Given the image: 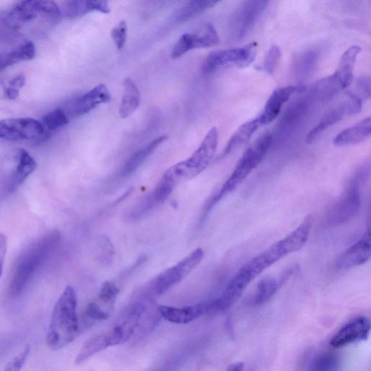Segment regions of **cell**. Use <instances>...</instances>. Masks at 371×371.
<instances>
[{"label": "cell", "instance_id": "cell-34", "mask_svg": "<svg viewBox=\"0 0 371 371\" xmlns=\"http://www.w3.org/2000/svg\"><path fill=\"white\" fill-rule=\"evenodd\" d=\"M43 125L49 130H56L58 128L69 123V119L65 111L62 108H58L50 112L44 117Z\"/></svg>", "mask_w": 371, "mask_h": 371}, {"label": "cell", "instance_id": "cell-44", "mask_svg": "<svg viewBox=\"0 0 371 371\" xmlns=\"http://www.w3.org/2000/svg\"><path fill=\"white\" fill-rule=\"evenodd\" d=\"M25 84V77L24 74L21 73L16 76L10 82V87L19 89L23 87Z\"/></svg>", "mask_w": 371, "mask_h": 371}, {"label": "cell", "instance_id": "cell-11", "mask_svg": "<svg viewBox=\"0 0 371 371\" xmlns=\"http://www.w3.org/2000/svg\"><path fill=\"white\" fill-rule=\"evenodd\" d=\"M44 132L43 124L33 119H8L0 121V138L6 140L40 139Z\"/></svg>", "mask_w": 371, "mask_h": 371}, {"label": "cell", "instance_id": "cell-7", "mask_svg": "<svg viewBox=\"0 0 371 371\" xmlns=\"http://www.w3.org/2000/svg\"><path fill=\"white\" fill-rule=\"evenodd\" d=\"M257 43L245 47L217 50L211 53L204 61L203 71L210 73L219 68L229 65L245 67L254 60Z\"/></svg>", "mask_w": 371, "mask_h": 371}, {"label": "cell", "instance_id": "cell-13", "mask_svg": "<svg viewBox=\"0 0 371 371\" xmlns=\"http://www.w3.org/2000/svg\"><path fill=\"white\" fill-rule=\"evenodd\" d=\"M220 42L213 25L208 23L201 34H184L173 46L171 57L173 60L180 58L191 50L209 48Z\"/></svg>", "mask_w": 371, "mask_h": 371}, {"label": "cell", "instance_id": "cell-26", "mask_svg": "<svg viewBox=\"0 0 371 371\" xmlns=\"http://www.w3.org/2000/svg\"><path fill=\"white\" fill-rule=\"evenodd\" d=\"M36 163L29 153L25 149H21L19 164L12 176L9 190L12 191L19 188L36 171Z\"/></svg>", "mask_w": 371, "mask_h": 371}, {"label": "cell", "instance_id": "cell-19", "mask_svg": "<svg viewBox=\"0 0 371 371\" xmlns=\"http://www.w3.org/2000/svg\"><path fill=\"white\" fill-rule=\"evenodd\" d=\"M158 311L166 321L176 324H187L206 313V304H197L184 307V308L160 305Z\"/></svg>", "mask_w": 371, "mask_h": 371}, {"label": "cell", "instance_id": "cell-25", "mask_svg": "<svg viewBox=\"0 0 371 371\" xmlns=\"http://www.w3.org/2000/svg\"><path fill=\"white\" fill-rule=\"evenodd\" d=\"M261 125V124L257 118L239 126L232 137L230 138L223 152L222 157L231 154L237 149L246 145Z\"/></svg>", "mask_w": 371, "mask_h": 371}, {"label": "cell", "instance_id": "cell-16", "mask_svg": "<svg viewBox=\"0 0 371 371\" xmlns=\"http://www.w3.org/2000/svg\"><path fill=\"white\" fill-rule=\"evenodd\" d=\"M304 89V86H288L276 88L267 99L261 116L258 118L261 125L275 121L291 96L296 93H303Z\"/></svg>", "mask_w": 371, "mask_h": 371}, {"label": "cell", "instance_id": "cell-39", "mask_svg": "<svg viewBox=\"0 0 371 371\" xmlns=\"http://www.w3.org/2000/svg\"><path fill=\"white\" fill-rule=\"evenodd\" d=\"M128 27L125 21H121L111 31V37L118 49H121L126 42Z\"/></svg>", "mask_w": 371, "mask_h": 371}, {"label": "cell", "instance_id": "cell-29", "mask_svg": "<svg viewBox=\"0 0 371 371\" xmlns=\"http://www.w3.org/2000/svg\"><path fill=\"white\" fill-rule=\"evenodd\" d=\"M217 3L219 2L212 1V0H193L179 9L173 15V20L175 23L185 22L199 15L203 11L213 8Z\"/></svg>", "mask_w": 371, "mask_h": 371}, {"label": "cell", "instance_id": "cell-21", "mask_svg": "<svg viewBox=\"0 0 371 371\" xmlns=\"http://www.w3.org/2000/svg\"><path fill=\"white\" fill-rule=\"evenodd\" d=\"M39 14L37 1H19L6 12L3 20L8 27L19 29L23 23L36 19Z\"/></svg>", "mask_w": 371, "mask_h": 371}, {"label": "cell", "instance_id": "cell-14", "mask_svg": "<svg viewBox=\"0 0 371 371\" xmlns=\"http://www.w3.org/2000/svg\"><path fill=\"white\" fill-rule=\"evenodd\" d=\"M111 99L108 88L105 84H99L86 94L74 98L69 101L66 112L68 117L83 116L97 106L107 104Z\"/></svg>", "mask_w": 371, "mask_h": 371}, {"label": "cell", "instance_id": "cell-6", "mask_svg": "<svg viewBox=\"0 0 371 371\" xmlns=\"http://www.w3.org/2000/svg\"><path fill=\"white\" fill-rule=\"evenodd\" d=\"M362 173H358L341 197L330 208L327 222L331 226L347 223L359 212L361 206V180Z\"/></svg>", "mask_w": 371, "mask_h": 371}, {"label": "cell", "instance_id": "cell-18", "mask_svg": "<svg viewBox=\"0 0 371 371\" xmlns=\"http://www.w3.org/2000/svg\"><path fill=\"white\" fill-rule=\"evenodd\" d=\"M370 232H368L360 241L340 255L337 263L338 268L350 270L366 264L370 259Z\"/></svg>", "mask_w": 371, "mask_h": 371}, {"label": "cell", "instance_id": "cell-46", "mask_svg": "<svg viewBox=\"0 0 371 371\" xmlns=\"http://www.w3.org/2000/svg\"><path fill=\"white\" fill-rule=\"evenodd\" d=\"M245 366L242 363H236L230 366L226 371H244Z\"/></svg>", "mask_w": 371, "mask_h": 371}, {"label": "cell", "instance_id": "cell-12", "mask_svg": "<svg viewBox=\"0 0 371 371\" xmlns=\"http://www.w3.org/2000/svg\"><path fill=\"white\" fill-rule=\"evenodd\" d=\"M145 311V306L139 302L131 304L125 311L117 324L106 335L110 347L117 346L130 340Z\"/></svg>", "mask_w": 371, "mask_h": 371}, {"label": "cell", "instance_id": "cell-27", "mask_svg": "<svg viewBox=\"0 0 371 371\" xmlns=\"http://www.w3.org/2000/svg\"><path fill=\"white\" fill-rule=\"evenodd\" d=\"M123 86L124 93L119 113L121 119H127L139 108L141 97L137 86L131 78L124 80Z\"/></svg>", "mask_w": 371, "mask_h": 371}, {"label": "cell", "instance_id": "cell-5", "mask_svg": "<svg viewBox=\"0 0 371 371\" xmlns=\"http://www.w3.org/2000/svg\"><path fill=\"white\" fill-rule=\"evenodd\" d=\"M204 258V251L198 248L177 264L165 270L150 284L152 296H160L169 291L193 272Z\"/></svg>", "mask_w": 371, "mask_h": 371}, {"label": "cell", "instance_id": "cell-41", "mask_svg": "<svg viewBox=\"0 0 371 371\" xmlns=\"http://www.w3.org/2000/svg\"><path fill=\"white\" fill-rule=\"evenodd\" d=\"M357 93H352L362 101L369 99L370 96V80L369 77H361L356 81Z\"/></svg>", "mask_w": 371, "mask_h": 371}, {"label": "cell", "instance_id": "cell-33", "mask_svg": "<svg viewBox=\"0 0 371 371\" xmlns=\"http://www.w3.org/2000/svg\"><path fill=\"white\" fill-rule=\"evenodd\" d=\"M95 254L101 264L108 265L112 263L114 256V248L108 237L102 236L96 239Z\"/></svg>", "mask_w": 371, "mask_h": 371}, {"label": "cell", "instance_id": "cell-1", "mask_svg": "<svg viewBox=\"0 0 371 371\" xmlns=\"http://www.w3.org/2000/svg\"><path fill=\"white\" fill-rule=\"evenodd\" d=\"M77 296L74 289L67 286L57 301L47 336V347L59 350L71 343L80 332Z\"/></svg>", "mask_w": 371, "mask_h": 371}, {"label": "cell", "instance_id": "cell-36", "mask_svg": "<svg viewBox=\"0 0 371 371\" xmlns=\"http://www.w3.org/2000/svg\"><path fill=\"white\" fill-rule=\"evenodd\" d=\"M280 57V47L275 45H272L265 56L263 69L268 74H273L278 65Z\"/></svg>", "mask_w": 371, "mask_h": 371}, {"label": "cell", "instance_id": "cell-15", "mask_svg": "<svg viewBox=\"0 0 371 371\" xmlns=\"http://www.w3.org/2000/svg\"><path fill=\"white\" fill-rule=\"evenodd\" d=\"M370 331L369 319L363 316L357 317L342 327L333 337L330 344L333 348H343L355 342L366 340Z\"/></svg>", "mask_w": 371, "mask_h": 371}, {"label": "cell", "instance_id": "cell-24", "mask_svg": "<svg viewBox=\"0 0 371 371\" xmlns=\"http://www.w3.org/2000/svg\"><path fill=\"white\" fill-rule=\"evenodd\" d=\"M167 136H160L152 140L148 145L136 151L125 162L121 171L123 177L129 176L134 173L141 165L167 139Z\"/></svg>", "mask_w": 371, "mask_h": 371}, {"label": "cell", "instance_id": "cell-10", "mask_svg": "<svg viewBox=\"0 0 371 371\" xmlns=\"http://www.w3.org/2000/svg\"><path fill=\"white\" fill-rule=\"evenodd\" d=\"M348 99L342 102L337 107L328 112L321 121L307 135L306 143L312 144L330 128L342 121L347 116L359 112L362 108V100L352 93H348Z\"/></svg>", "mask_w": 371, "mask_h": 371}, {"label": "cell", "instance_id": "cell-28", "mask_svg": "<svg viewBox=\"0 0 371 371\" xmlns=\"http://www.w3.org/2000/svg\"><path fill=\"white\" fill-rule=\"evenodd\" d=\"M321 57V49L315 47L303 51L294 59V69L300 80H305L312 74Z\"/></svg>", "mask_w": 371, "mask_h": 371}, {"label": "cell", "instance_id": "cell-30", "mask_svg": "<svg viewBox=\"0 0 371 371\" xmlns=\"http://www.w3.org/2000/svg\"><path fill=\"white\" fill-rule=\"evenodd\" d=\"M110 347L107 335H99L88 339L75 357V363L80 365L93 355Z\"/></svg>", "mask_w": 371, "mask_h": 371}, {"label": "cell", "instance_id": "cell-17", "mask_svg": "<svg viewBox=\"0 0 371 371\" xmlns=\"http://www.w3.org/2000/svg\"><path fill=\"white\" fill-rule=\"evenodd\" d=\"M177 184L174 178L165 171L157 187L139 204L132 216L136 219L137 217L160 206L169 198Z\"/></svg>", "mask_w": 371, "mask_h": 371}, {"label": "cell", "instance_id": "cell-9", "mask_svg": "<svg viewBox=\"0 0 371 371\" xmlns=\"http://www.w3.org/2000/svg\"><path fill=\"white\" fill-rule=\"evenodd\" d=\"M252 280L247 272L241 267L220 296L206 304V313L217 315L228 311L239 300Z\"/></svg>", "mask_w": 371, "mask_h": 371}, {"label": "cell", "instance_id": "cell-38", "mask_svg": "<svg viewBox=\"0 0 371 371\" xmlns=\"http://www.w3.org/2000/svg\"><path fill=\"white\" fill-rule=\"evenodd\" d=\"M110 315V312L102 309L97 302L89 303L85 310V316L86 319L92 322H100L107 320Z\"/></svg>", "mask_w": 371, "mask_h": 371}, {"label": "cell", "instance_id": "cell-45", "mask_svg": "<svg viewBox=\"0 0 371 371\" xmlns=\"http://www.w3.org/2000/svg\"><path fill=\"white\" fill-rule=\"evenodd\" d=\"M5 94L10 99H16L19 97V89L10 87L6 89Z\"/></svg>", "mask_w": 371, "mask_h": 371}, {"label": "cell", "instance_id": "cell-23", "mask_svg": "<svg viewBox=\"0 0 371 371\" xmlns=\"http://www.w3.org/2000/svg\"><path fill=\"white\" fill-rule=\"evenodd\" d=\"M60 10L62 16L74 19L83 16L93 11H98L107 14L110 12V8L108 3L104 1L72 0V1L62 3Z\"/></svg>", "mask_w": 371, "mask_h": 371}, {"label": "cell", "instance_id": "cell-8", "mask_svg": "<svg viewBox=\"0 0 371 371\" xmlns=\"http://www.w3.org/2000/svg\"><path fill=\"white\" fill-rule=\"evenodd\" d=\"M268 1H246L237 8L231 23L233 40L240 41L254 28L267 8Z\"/></svg>", "mask_w": 371, "mask_h": 371}, {"label": "cell", "instance_id": "cell-43", "mask_svg": "<svg viewBox=\"0 0 371 371\" xmlns=\"http://www.w3.org/2000/svg\"><path fill=\"white\" fill-rule=\"evenodd\" d=\"M8 250V239L7 237L0 233V277H1L3 271V266H4V262L5 259V256L7 254Z\"/></svg>", "mask_w": 371, "mask_h": 371}, {"label": "cell", "instance_id": "cell-40", "mask_svg": "<svg viewBox=\"0 0 371 371\" xmlns=\"http://www.w3.org/2000/svg\"><path fill=\"white\" fill-rule=\"evenodd\" d=\"M30 350L29 346L25 348L6 365L4 371H21L25 362L27 361Z\"/></svg>", "mask_w": 371, "mask_h": 371}, {"label": "cell", "instance_id": "cell-2", "mask_svg": "<svg viewBox=\"0 0 371 371\" xmlns=\"http://www.w3.org/2000/svg\"><path fill=\"white\" fill-rule=\"evenodd\" d=\"M273 141L272 135L265 134L250 147L238 161L232 175L228 178L219 193L213 197L206 206L207 214L221 200L237 189L244 182L250 174L258 167L270 150Z\"/></svg>", "mask_w": 371, "mask_h": 371}, {"label": "cell", "instance_id": "cell-42", "mask_svg": "<svg viewBox=\"0 0 371 371\" xmlns=\"http://www.w3.org/2000/svg\"><path fill=\"white\" fill-rule=\"evenodd\" d=\"M21 60H33L36 55L35 46L32 42H27L17 49Z\"/></svg>", "mask_w": 371, "mask_h": 371}, {"label": "cell", "instance_id": "cell-32", "mask_svg": "<svg viewBox=\"0 0 371 371\" xmlns=\"http://www.w3.org/2000/svg\"><path fill=\"white\" fill-rule=\"evenodd\" d=\"M339 358L332 352H324L316 356L310 365V371H337Z\"/></svg>", "mask_w": 371, "mask_h": 371}, {"label": "cell", "instance_id": "cell-37", "mask_svg": "<svg viewBox=\"0 0 371 371\" xmlns=\"http://www.w3.org/2000/svg\"><path fill=\"white\" fill-rule=\"evenodd\" d=\"M39 14L47 16L49 20L58 23L62 17L60 8L53 1H37Z\"/></svg>", "mask_w": 371, "mask_h": 371}, {"label": "cell", "instance_id": "cell-3", "mask_svg": "<svg viewBox=\"0 0 371 371\" xmlns=\"http://www.w3.org/2000/svg\"><path fill=\"white\" fill-rule=\"evenodd\" d=\"M60 239L59 232H51L38 240L23 254L16 264L10 281V291L12 296H17L22 292L38 268L56 248Z\"/></svg>", "mask_w": 371, "mask_h": 371}, {"label": "cell", "instance_id": "cell-31", "mask_svg": "<svg viewBox=\"0 0 371 371\" xmlns=\"http://www.w3.org/2000/svg\"><path fill=\"white\" fill-rule=\"evenodd\" d=\"M279 281L272 277H266L259 281L252 298L254 304L261 305L270 301L278 291Z\"/></svg>", "mask_w": 371, "mask_h": 371}, {"label": "cell", "instance_id": "cell-35", "mask_svg": "<svg viewBox=\"0 0 371 371\" xmlns=\"http://www.w3.org/2000/svg\"><path fill=\"white\" fill-rule=\"evenodd\" d=\"M120 292L119 288L110 281H107L102 285L98 299L102 304L107 306V308L112 310V307L116 302Z\"/></svg>", "mask_w": 371, "mask_h": 371}, {"label": "cell", "instance_id": "cell-20", "mask_svg": "<svg viewBox=\"0 0 371 371\" xmlns=\"http://www.w3.org/2000/svg\"><path fill=\"white\" fill-rule=\"evenodd\" d=\"M361 52L360 46L353 45L342 55L337 71L332 75L340 91L352 84L357 58Z\"/></svg>", "mask_w": 371, "mask_h": 371}, {"label": "cell", "instance_id": "cell-4", "mask_svg": "<svg viewBox=\"0 0 371 371\" xmlns=\"http://www.w3.org/2000/svg\"><path fill=\"white\" fill-rule=\"evenodd\" d=\"M219 145V131L213 127L199 147L188 159L172 166L167 171L177 184L193 178L206 170L213 160Z\"/></svg>", "mask_w": 371, "mask_h": 371}, {"label": "cell", "instance_id": "cell-22", "mask_svg": "<svg viewBox=\"0 0 371 371\" xmlns=\"http://www.w3.org/2000/svg\"><path fill=\"white\" fill-rule=\"evenodd\" d=\"M370 134L371 121L368 117L340 132L333 143L337 147L355 145L363 143Z\"/></svg>", "mask_w": 371, "mask_h": 371}]
</instances>
